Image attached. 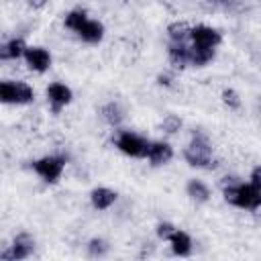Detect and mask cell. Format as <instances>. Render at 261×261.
I'll return each mask as SVG.
<instances>
[{
	"mask_svg": "<svg viewBox=\"0 0 261 261\" xmlns=\"http://www.w3.org/2000/svg\"><path fill=\"white\" fill-rule=\"evenodd\" d=\"M220 98H222V104H224L228 110H239V108H241V96L237 94V90L224 88L222 94H220Z\"/></svg>",
	"mask_w": 261,
	"mask_h": 261,
	"instance_id": "obj_21",
	"label": "cell"
},
{
	"mask_svg": "<svg viewBox=\"0 0 261 261\" xmlns=\"http://www.w3.org/2000/svg\"><path fill=\"white\" fill-rule=\"evenodd\" d=\"M114 145L120 153L133 157V159H145L149 141L137 133H130V130H118L114 137Z\"/></svg>",
	"mask_w": 261,
	"mask_h": 261,
	"instance_id": "obj_5",
	"label": "cell"
},
{
	"mask_svg": "<svg viewBox=\"0 0 261 261\" xmlns=\"http://www.w3.org/2000/svg\"><path fill=\"white\" fill-rule=\"evenodd\" d=\"M86 20H88V12H86V10H82V8H73V10H69V12L65 14L63 24H65V29H69V31L77 33Z\"/></svg>",
	"mask_w": 261,
	"mask_h": 261,
	"instance_id": "obj_20",
	"label": "cell"
},
{
	"mask_svg": "<svg viewBox=\"0 0 261 261\" xmlns=\"http://www.w3.org/2000/svg\"><path fill=\"white\" fill-rule=\"evenodd\" d=\"M22 57H24L27 65L37 73H45L51 67V53L45 47H29L27 45Z\"/></svg>",
	"mask_w": 261,
	"mask_h": 261,
	"instance_id": "obj_10",
	"label": "cell"
},
{
	"mask_svg": "<svg viewBox=\"0 0 261 261\" xmlns=\"http://www.w3.org/2000/svg\"><path fill=\"white\" fill-rule=\"evenodd\" d=\"M157 82H159L161 86H169V84H171V80H169V75H163V73H161V75L157 77Z\"/></svg>",
	"mask_w": 261,
	"mask_h": 261,
	"instance_id": "obj_27",
	"label": "cell"
},
{
	"mask_svg": "<svg viewBox=\"0 0 261 261\" xmlns=\"http://www.w3.org/2000/svg\"><path fill=\"white\" fill-rule=\"evenodd\" d=\"M31 167L45 184H57L65 169V157L63 155H45L41 159H35L31 163Z\"/></svg>",
	"mask_w": 261,
	"mask_h": 261,
	"instance_id": "obj_4",
	"label": "cell"
},
{
	"mask_svg": "<svg viewBox=\"0 0 261 261\" xmlns=\"http://www.w3.org/2000/svg\"><path fill=\"white\" fill-rule=\"evenodd\" d=\"M190 29L192 24L186 22V20H175L167 27V37L169 41H175V43H188L190 39Z\"/></svg>",
	"mask_w": 261,
	"mask_h": 261,
	"instance_id": "obj_19",
	"label": "cell"
},
{
	"mask_svg": "<svg viewBox=\"0 0 261 261\" xmlns=\"http://www.w3.org/2000/svg\"><path fill=\"white\" fill-rule=\"evenodd\" d=\"M108 243L104 241V239H90L88 241V255L90 257H104L106 253H108Z\"/></svg>",
	"mask_w": 261,
	"mask_h": 261,
	"instance_id": "obj_22",
	"label": "cell"
},
{
	"mask_svg": "<svg viewBox=\"0 0 261 261\" xmlns=\"http://www.w3.org/2000/svg\"><path fill=\"white\" fill-rule=\"evenodd\" d=\"M186 194L190 196V200L192 202H196V204H206L208 200H210V188L202 181V179H196V177H192V179H188V184H186Z\"/></svg>",
	"mask_w": 261,
	"mask_h": 261,
	"instance_id": "obj_16",
	"label": "cell"
},
{
	"mask_svg": "<svg viewBox=\"0 0 261 261\" xmlns=\"http://www.w3.org/2000/svg\"><path fill=\"white\" fill-rule=\"evenodd\" d=\"M27 49V43L22 37H14L6 43H0V61H14L20 59Z\"/></svg>",
	"mask_w": 261,
	"mask_h": 261,
	"instance_id": "obj_14",
	"label": "cell"
},
{
	"mask_svg": "<svg viewBox=\"0 0 261 261\" xmlns=\"http://www.w3.org/2000/svg\"><path fill=\"white\" fill-rule=\"evenodd\" d=\"M249 184L261 190V167H259V165H255V167H253V171H251V177H249Z\"/></svg>",
	"mask_w": 261,
	"mask_h": 261,
	"instance_id": "obj_25",
	"label": "cell"
},
{
	"mask_svg": "<svg viewBox=\"0 0 261 261\" xmlns=\"http://www.w3.org/2000/svg\"><path fill=\"white\" fill-rule=\"evenodd\" d=\"M100 114H102L104 122L110 124V126H120V122L124 120V110L120 108L118 102H108V104H104L102 110H100Z\"/></svg>",
	"mask_w": 261,
	"mask_h": 261,
	"instance_id": "obj_18",
	"label": "cell"
},
{
	"mask_svg": "<svg viewBox=\"0 0 261 261\" xmlns=\"http://www.w3.org/2000/svg\"><path fill=\"white\" fill-rule=\"evenodd\" d=\"M173 230H175V226H173L171 222H159V224H157V237H159L161 241H167Z\"/></svg>",
	"mask_w": 261,
	"mask_h": 261,
	"instance_id": "obj_24",
	"label": "cell"
},
{
	"mask_svg": "<svg viewBox=\"0 0 261 261\" xmlns=\"http://www.w3.org/2000/svg\"><path fill=\"white\" fill-rule=\"evenodd\" d=\"M35 251V239L29 234V232H18L14 239H12V245L8 247V251L0 253V259H12V261H18V259H27L31 257Z\"/></svg>",
	"mask_w": 261,
	"mask_h": 261,
	"instance_id": "obj_8",
	"label": "cell"
},
{
	"mask_svg": "<svg viewBox=\"0 0 261 261\" xmlns=\"http://www.w3.org/2000/svg\"><path fill=\"white\" fill-rule=\"evenodd\" d=\"M222 196L224 202L241 208V210H249V212H257L261 206V190L251 186L249 181H243L234 175H226L222 179Z\"/></svg>",
	"mask_w": 261,
	"mask_h": 261,
	"instance_id": "obj_1",
	"label": "cell"
},
{
	"mask_svg": "<svg viewBox=\"0 0 261 261\" xmlns=\"http://www.w3.org/2000/svg\"><path fill=\"white\" fill-rule=\"evenodd\" d=\"M145 159H147L153 167L167 165V163L173 159V147H171L167 141H149Z\"/></svg>",
	"mask_w": 261,
	"mask_h": 261,
	"instance_id": "obj_9",
	"label": "cell"
},
{
	"mask_svg": "<svg viewBox=\"0 0 261 261\" xmlns=\"http://www.w3.org/2000/svg\"><path fill=\"white\" fill-rule=\"evenodd\" d=\"M35 98L33 88L27 82L0 80V104H31Z\"/></svg>",
	"mask_w": 261,
	"mask_h": 261,
	"instance_id": "obj_3",
	"label": "cell"
},
{
	"mask_svg": "<svg viewBox=\"0 0 261 261\" xmlns=\"http://www.w3.org/2000/svg\"><path fill=\"white\" fill-rule=\"evenodd\" d=\"M45 94H47V102H49L53 114H59V112L73 100L71 88L65 86L63 82H53V84H49L47 90H45Z\"/></svg>",
	"mask_w": 261,
	"mask_h": 261,
	"instance_id": "obj_7",
	"label": "cell"
},
{
	"mask_svg": "<svg viewBox=\"0 0 261 261\" xmlns=\"http://www.w3.org/2000/svg\"><path fill=\"white\" fill-rule=\"evenodd\" d=\"M75 35H77L84 43L96 45V43H100V41L104 39V24H102L100 20H92V18H88Z\"/></svg>",
	"mask_w": 261,
	"mask_h": 261,
	"instance_id": "obj_11",
	"label": "cell"
},
{
	"mask_svg": "<svg viewBox=\"0 0 261 261\" xmlns=\"http://www.w3.org/2000/svg\"><path fill=\"white\" fill-rule=\"evenodd\" d=\"M159 128H161L163 133H167V135H175V133L181 128V118H179L177 114H167V116L161 120Z\"/></svg>",
	"mask_w": 261,
	"mask_h": 261,
	"instance_id": "obj_23",
	"label": "cell"
},
{
	"mask_svg": "<svg viewBox=\"0 0 261 261\" xmlns=\"http://www.w3.org/2000/svg\"><path fill=\"white\" fill-rule=\"evenodd\" d=\"M188 43L192 47H200V49H216L222 43V35L218 29L208 27V24H196L190 29V39Z\"/></svg>",
	"mask_w": 261,
	"mask_h": 261,
	"instance_id": "obj_6",
	"label": "cell"
},
{
	"mask_svg": "<svg viewBox=\"0 0 261 261\" xmlns=\"http://www.w3.org/2000/svg\"><path fill=\"white\" fill-rule=\"evenodd\" d=\"M167 243L171 245V251H173V255H177V257H188V255L192 253V239H190V234H188L186 230L175 228V230L171 232V237L167 239Z\"/></svg>",
	"mask_w": 261,
	"mask_h": 261,
	"instance_id": "obj_13",
	"label": "cell"
},
{
	"mask_svg": "<svg viewBox=\"0 0 261 261\" xmlns=\"http://www.w3.org/2000/svg\"><path fill=\"white\" fill-rule=\"evenodd\" d=\"M184 159L190 167H198V169H212L214 161H212V143L204 133H194L188 147L184 149Z\"/></svg>",
	"mask_w": 261,
	"mask_h": 261,
	"instance_id": "obj_2",
	"label": "cell"
},
{
	"mask_svg": "<svg viewBox=\"0 0 261 261\" xmlns=\"http://www.w3.org/2000/svg\"><path fill=\"white\" fill-rule=\"evenodd\" d=\"M116 198H118V194L114 190H110V188H104V186L94 188L90 192V202H92V206L96 210H108L116 202Z\"/></svg>",
	"mask_w": 261,
	"mask_h": 261,
	"instance_id": "obj_12",
	"label": "cell"
},
{
	"mask_svg": "<svg viewBox=\"0 0 261 261\" xmlns=\"http://www.w3.org/2000/svg\"><path fill=\"white\" fill-rule=\"evenodd\" d=\"M47 2H49V0H27V4H29L33 10H41V8H45Z\"/></svg>",
	"mask_w": 261,
	"mask_h": 261,
	"instance_id": "obj_26",
	"label": "cell"
},
{
	"mask_svg": "<svg viewBox=\"0 0 261 261\" xmlns=\"http://www.w3.org/2000/svg\"><path fill=\"white\" fill-rule=\"evenodd\" d=\"M216 55V49H200V47H192L190 45V53H188V65L194 67H206Z\"/></svg>",
	"mask_w": 261,
	"mask_h": 261,
	"instance_id": "obj_17",
	"label": "cell"
},
{
	"mask_svg": "<svg viewBox=\"0 0 261 261\" xmlns=\"http://www.w3.org/2000/svg\"><path fill=\"white\" fill-rule=\"evenodd\" d=\"M188 53H190V43H175V41H169L167 57H169V63H171L175 69H184V67L188 65Z\"/></svg>",
	"mask_w": 261,
	"mask_h": 261,
	"instance_id": "obj_15",
	"label": "cell"
}]
</instances>
